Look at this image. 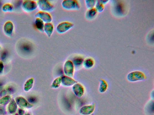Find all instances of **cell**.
Here are the masks:
<instances>
[{
	"label": "cell",
	"mask_w": 154,
	"mask_h": 115,
	"mask_svg": "<svg viewBox=\"0 0 154 115\" xmlns=\"http://www.w3.org/2000/svg\"><path fill=\"white\" fill-rule=\"evenodd\" d=\"M0 92V97L6 94V92L5 90H3Z\"/></svg>",
	"instance_id": "f546056e"
},
{
	"label": "cell",
	"mask_w": 154,
	"mask_h": 115,
	"mask_svg": "<svg viewBox=\"0 0 154 115\" xmlns=\"http://www.w3.org/2000/svg\"><path fill=\"white\" fill-rule=\"evenodd\" d=\"M84 60L82 57L80 56H76L74 57L72 62L74 67L78 68L81 67L82 65Z\"/></svg>",
	"instance_id": "e0dca14e"
},
{
	"label": "cell",
	"mask_w": 154,
	"mask_h": 115,
	"mask_svg": "<svg viewBox=\"0 0 154 115\" xmlns=\"http://www.w3.org/2000/svg\"><path fill=\"white\" fill-rule=\"evenodd\" d=\"M3 68L4 66L3 62H0V74L2 73Z\"/></svg>",
	"instance_id": "f1b7e54d"
},
{
	"label": "cell",
	"mask_w": 154,
	"mask_h": 115,
	"mask_svg": "<svg viewBox=\"0 0 154 115\" xmlns=\"http://www.w3.org/2000/svg\"><path fill=\"white\" fill-rule=\"evenodd\" d=\"M37 3V7L41 11L49 12L54 9L53 5L47 1H38Z\"/></svg>",
	"instance_id": "3957f363"
},
{
	"label": "cell",
	"mask_w": 154,
	"mask_h": 115,
	"mask_svg": "<svg viewBox=\"0 0 154 115\" xmlns=\"http://www.w3.org/2000/svg\"><path fill=\"white\" fill-rule=\"evenodd\" d=\"M95 108V105L94 104L85 106L80 108L79 112L80 114L82 115H89L93 112Z\"/></svg>",
	"instance_id": "9c48e42d"
},
{
	"label": "cell",
	"mask_w": 154,
	"mask_h": 115,
	"mask_svg": "<svg viewBox=\"0 0 154 115\" xmlns=\"http://www.w3.org/2000/svg\"><path fill=\"white\" fill-rule=\"evenodd\" d=\"M82 65L85 68L90 69L94 66V62L92 59L88 58L84 60Z\"/></svg>",
	"instance_id": "ac0fdd59"
},
{
	"label": "cell",
	"mask_w": 154,
	"mask_h": 115,
	"mask_svg": "<svg viewBox=\"0 0 154 115\" xmlns=\"http://www.w3.org/2000/svg\"><path fill=\"white\" fill-rule=\"evenodd\" d=\"M96 10L99 11H101L103 10L104 9L103 6L100 2L97 3L96 5Z\"/></svg>",
	"instance_id": "d4e9b609"
},
{
	"label": "cell",
	"mask_w": 154,
	"mask_h": 115,
	"mask_svg": "<svg viewBox=\"0 0 154 115\" xmlns=\"http://www.w3.org/2000/svg\"><path fill=\"white\" fill-rule=\"evenodd\" d=\"M63 72L66 76L72 78L74 76V66L72 61L70 60L66 61L63 66Z\"/></svg>",
	"instance_id": "277c9868"
},
{
	"label": "cell",
	"mask_w": 154,
	"mask_h": 115,
	"mask_svg": "<svg viewBox=\"0 0 154 115\" xmlns=\"http://www.w3.org/2000/svg\"><path fill=\"white\" fill-rule=\"evenodd\" d=\"M108 87L107 83L103 79L100 80V85L99 87V92L101 93L105 92L107 90Z\"/></svg>",
	"instance_id": "2e32d148"
},
{
	"label": "cell",
	"mask_w": 154,
	"mask_h": 115,
	"mask_svg": "<svg viewBox=\"0 0 154 115\" xmlns=\"http://www.w3.org/2000/svg\"><path fill=\"white\" fill-rule=\"evenodd\" d=\"M3 83L1 82H0V87H1L3 86Z\"/></svg>",
	"instance_id": "4dcf8cb0"
},
{
	"label": "cell",
	"mask_w": 154,
	"mask_h": 115,
	"mask_svg": "<svg viewBox=\"0 0 154 115\" xmlns=\"http://www.w3.org/2000/svg\"><path fill=\"white\" fill-rule=\"evenodd\" d=\"M43 30L48 37H51L54 30L53 25L51 23H46L44 25Z\"/></svg>",
	"instance_id": "5bb4252c"
},
{
	"label": "cell",
	"mask_w": 154,
	"mask_h": 115,
	"mask_svg": "<svg viewBox=\"0 0 154 115\" xmlns=\"http://www.w3.org/2000/svg\"><path fill=\"white\" fill-rule=\"evenodd\" d=\"M36 17L41 19L44 23H50L52 18L48 12L43 11L38 12L35 15Z\"/></svg>",
	"instance_id": "52a82bcc"
},
{
	"label": "cell",
	"mask_w": 154,
	"mask_h": 115,
	"mask_svg": "<svg viewBox=\"0 0 154 115\" xmlns=\"http://www.w3.org/2000/svg\"><path fill=\"white\" fill-rule=\"evenodd\" d=\"M34 82V79L31 78L28 79L25 83L24 89L25 91L28 92L33 87Z\"/></svg>",
	"instance_id": "ffe728a7"
},
{
	"label": "cell",
	"mask_w": 154,
	"mask_h": 115,
	"mask_svg": "<svg viewBox=\"0 0 154 115\" xmlns=\"http://www.w3.org/2000/svg\"><path fill=\"white\" fill-rule=\"evenodd\" d=\"M14 29L13 24L10 21L6 22L4 24V30L5 33L7 35H11Z\"/></svg>",
	"instance_id": "4fadbf2b"
},
{
	"label": "cell",
	"mask_w": 154,
	"mask_h": 115,
	"mask_svg": "<svg viewBox=\"0 0 154 115\" xmlns=\"http://www.w3.org/2000/svg\"><path fill=\"white\" fill-rule=\"evenodd\" d=\"M72 90L75 95L78 97L80 98L82 97L84 94V87L78 83L73 86Z\"/></svg>",
	"instance_id": "30bf717a"
},
{
	"label": "cell",
	"mask_w": 154,
	"mask_h": 115,
	"mask_svg": "<svg viewBox=\"0 0 154 115\" xmlns=\"http://www.w3.org/2000/svg\"><path fill=\"white\" fill-rule=\"evenodd\" d=\"M146 79L145 74L142 72L135 71L128 74L127 76V80L131 82L143 81Z\"/></svg>",
	"instance_id": "6da1fadb"
},
{
	"label": "cell",
	"mask_w": 154,
	"mask_h": 115,
	"mask_svg": "<svg viewBox=\"0 0 154 115\" xmlns=\"http://www.w3.org/2000/svg\"><path fill=\"white\" fill-rule=\"evenodd\" d=\"M61 84V78H56L53 82L52 85L51 86V88L57 89L58 88Z\"/></svg>",
	"instance_id": "7402d4cb"
},
{
	"label": "cell",
	"mask_w": 154,
	"mask_h": 115,
	"mask_svg": "<svg viewBox=\"0 0 154 115\" xmlns=\"http://www.w3.org/2000/svg\"><path fill=\"white\" fill-rule=\"evenodd\" d=\"M114 10L118 15H124L126 11V8L122 3H117L115 5Z\"/></svg>",
	"instance_id": "8fae6325"
},
{
	"label": "cell",
	"mask_w": 154,
	"mask_h": 115,
	"mask_svg": "<svg viewBox=\"0 0 154 115\" xmlns=\"http://www.w3.org/2000/svg\"><path fill=\"white\" fill-rule=\"evenodd\" d=\"M63 7L67 10H78L80 6L78 1L74 0H66L62 3Z\"/></svg>",
	"instance_id": "7a4b0ae2"
},
{
	"label": "cell",
	"mask_w": 154,
	"mask_h": 115,
	"mask_svg": "<svg viewBox=\"0 0 154 115\" xmlns=\"http://www.w3.org/2000/svg\"><path fill=\"white\" fill-rule=\"evenodd\" d=\"M35 24L37 29L43 32L45 25L44 22L41 19L37 18L35 21Z\"/></svg>",
	"instance_id": "44dd1931"
},
{
	"label": "cell",
	"mask_w": 154,
	"mask_h": 115,
	"mask_svg": "<svg viewBox=\"0 0 154 115\" xmlns=\"http://www.w3.org/2000/svg\"><path fill=\"white\" fill-rule=\"evenodd\" d=\"M17 103L21 105V106L25 108H30L33 107V105L30 104L26 100L23 98H18L16 99Z\"/></svg>",
	"instance_id": "9a60e30c"
},
{
	"label": "cell",
	"mask_w": 154,
	"mask_h": 115,
	"mask_svg": "<svg viewBox=\"0 0 154 115\" xmlns=\"http://www.w3.org/2000/svg\"><path fill=\"white\" fill-rule=\"evenodd\" d=\"M19 48L22 52L28 53L31 51L32 50L33 47L32 45L28 42L22 43L19 46Z\"/></svg>",
	"instance_id": "7c38bea8"
},
{
	"label": "cell",
	"mask_w": 154,
	"mask_h": 115,
	"mask_svg": "<svg viewBox=\"0 0 154 115\" xmlns=\"http://www.w3.org/2000/svg\"><path fill=\"white\" fill-rule=\"evenodd\" d=\"M3 10L5 12L10 11L14 9L13 6L12 5L7 3L3 5Z\"/></svg>",
	"instance_id": "603a6c76"
},
{
	"label": "cell",
	"mask_w": 154,
	"mask_h": 115,
	"mask_svg": "<svg viewBox=\"0 0 154 115\" xmlns=\"http://www.w3.org/2000/svg\"><path fill=\"white\" fill-rule=\"evenodd\" d=\"M23 7L24 10L31 12L35 10L37 7V3L32 1H25L23 3Z\"/></svg>",
	"instance_id": "8992f818"
},
{
	"label": "cell",
	"mask_w": 154,
	"mask_h": 115,
	"mask_svg": "<svg viewBox=\"0 0 154 115\" xmlns=\"http://www.w3.org/2000/svg\"><path fill=\"white\" fill-rule=\"evenodd\" d=\"M10 99V98L9 97H6L3 98L2 100L0 103L2 104H6L8 103Z\"/></svg>",
	"instance_id": "484cf974"
},
{
	"label": "cell",
	"mask_w": 154,
	"mask_h": 115,
	"mask_svg": "<svg viewBox=\"0 0 154 115\" xmlns=\"http://www.w3.org/2000/svg\"><path fill=\"white\" fill-rule=\"evenodd\" d=\"M1 47H0V49H1Z\"/></svg>",
	"instance_id": "1f68e13d"
},
{
	"label": "cell",
	"mask_w": 154,
	"mask_h": 115,
	"mask_svg": "<svg viewBox=\"0 0 154 115\" xmlns=\"http://www.w3.org/2000/svg\"><path fill=\"white\" fill-rule=\"evenodd\" d=\"M86 5L87 8L91 9L93 8L95 4V1H85Z\"/></svg>",
	"instance_id": "cb8c5ba5"
},
{
	"label": "cell",
	"mask_w": 154,
	"mask_h": 115,
	"mask_svg": "<svg viewBox=\"0 0 154 115\" xmlns=\"http://www.w3.org/2000/svg\"><path fill=\"white\" fill-rule=\"evenodd\" d=\"M97 10L95 9H89L86 12V17L88 20L93 19L97 15Z\"/></svg>",
	"instance_id": "d6986e66"
},
{
	"label": "cell",
	"mask_w": 154,
	"mask_h": 115,
	"mask_svg": "<svg viewBox=\"0 0 154 115\" xmlns=\"http://www.w3.org/2000/svg\"><path fill=\"white\" fill-rule=\"evenodd\" d=\"M74 24L68 22H63L58 25L56 28L57 32L59 33H63L73 28Z\"/></svg>",
	"instance_id": "5b68a950"
},
{
	"label": "cell",
	"mask_w": 154,
	"mask_h": 115,
	"mask_svg": "<svg viewBox=\"0 0 154 115\" xmlns=\"http://www.w3.org/2000/svg\"><path fill=\"white\" fill-rule=\"evenodd\" d=\"M7 53L6 51H4L1 55V58L2 60H4L7 57Z\"/></svg>",
	"instance_id": "83f0119b"
},
{
	"label": "cell",
	"mask_w": 154,
	"mask_h": 115,
	"mask_svg": "<svg viewBox=\"0 0 154 115\" xmlns=\"http://www.w3.org/2000/svg\"><path fill=\"white\" fill-rule=\"evenodd\" d=\"M7 91L9 93H13L15 92V89L12 86H9L8 88V89H7Z\"/></svg>",
	"instance_id": "4316f807"
},
{
	"label": "cell",
	"mask_w": 154,
	"mask_h": 115,
	"mask_svg": "<svg viewBox=\"0 0 154 115\" xmlns=\"http://www.w3.org/2000/svg\"><path fill=\"white\" fill-rule=\"evenodd\" d=\"M61 84L64 86L70 87L73 86L78 82L72 78L65 76L61 78Z\"/></svg>",
	"instance_id": "ba28073f"
}]
</instances>
